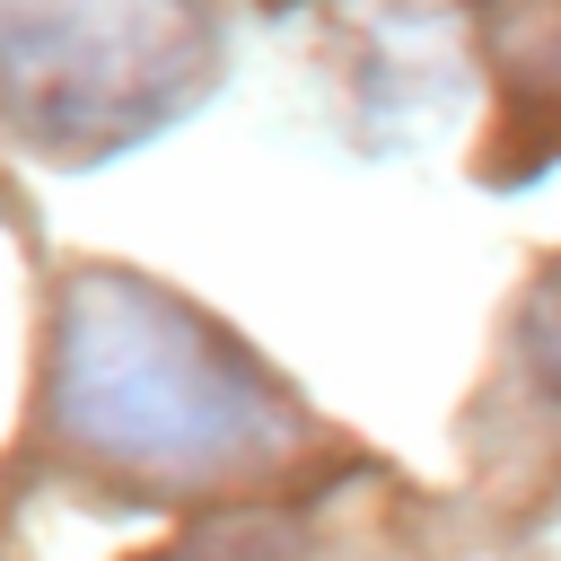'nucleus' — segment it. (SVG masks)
I'll return each instance as SVG.
<instances>
[{
  "label": "nucleus",
  "instance_id": "1",
  "mask_svg": "<svg viewBox=\"0 0 561 561\" xmlns=\"http://www.w3.org/2000/svg\"><path fill=\"white\" fill-rule=\"evenodd\" d=\"M61 430L123 473H245L289 438L280 394L167 289L79 272L53 342Z\"/></svg>",
  "mask_w": 561,
  "mask_h": 561
},
{
  "label": "nucleus",
  "instance_id": "3",
  "mask_svg": "<svg viewBox=\"0 0 561 561\" xmlns=\"http://www.w3.org/2000/svg\"><path fill=\"white\" fill-rule=\"evenodd\" d=\"M517 351H526V368L543 377V394L561 403V272H543V289L526 298V316H517Z\"/></svg>",
  "mask_w": 561,
  "mask_h": 561
},
{
  "label": "nucleus",
  "instance_id": "2",
  "mask_svg": "<svg viewBox=\"0 0 561 561\" xmlns=\"http://www.w3.org/2000/svg\"><path fill=\"white\" fill-rule=\"evenodd\" d=\"M210 61L193 0H0V114L53 158L149 140L210 88Z\"/></svg>",
  "mask_w": 561,
  "mask_h": 561
}]
</instances>
